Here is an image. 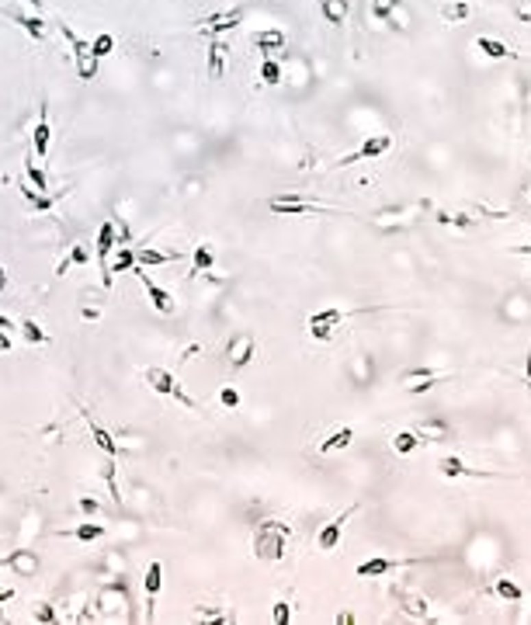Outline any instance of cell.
<instances>
[{"mask_svg":"<svg viewBox=\"0 0 531 625\" xmlns=\"http://www.w3.org/2000/svg\"><path fill=\"white\" fill-rule=\"evenodd\" d=\"M288 535H292V532H288L285 521H275V517L260 521V525L254 528V556H257L260 563H278V559L285 556Z\"/></svg>","mask_w":531,"mask_h":625,"instance_id":"cell-1","label":"cell"},{"mask_svg":"<svg viewBox=\"0 0 531 625\" xmlns=\"http://www.w3.org/2000/svg\"><path fill=\"white\" fill-rule=\"evenodd\" d=\"M143 379H146V386L153 389V393H160V396H174V400H181L188 410H198V403L177 386V379H174V372H167V369H160V365H149V369H143Z\"/></svg>","mask_w":531,"mask_h":625,"instance_id":"cell-2","label":"cell"},{"mask_svg":"<svg viewBox=\"0 0 531 625\" xmlns=\"http://www.w3.org/2000/svg\"><path fill=\"white\" fill-rule=\"evenodd\" d=\"M268 208H271V212H278V216H306V212H330V205H320V201H312V198H306V195H299V191H285V195L271 198V201H268Z\"/></svg>","mask_w":531,"mask_h":625,"instance_id":"cell-3","label":"cell"},{"mask_svg":"<svg viewBox=\"0 0 531 625\" xmlns=\"http://www.w3.org/2000/svg\"><path fill=\"white\" fill-rule=\"evenodd\" d=\"M428 208V201H413V205H403V208H382V212H375V226L382 233H396V230H406L413 226V219Z\"/></svg>","mask_w":531,"mask_h":625,"instance_id":"cell-4","label":"cell"},{"mask_svg":"<svg viewBox=\"0 0 531 625\" xmlns=\"http://www.w3.org/2000/svg\"><path fill=\"white\" fill-rule=\"evenodd\" d=\"M115 240H119V233H115V223L112 219H104L101 223V230H97V243H94V250H97V265H101V282H104V289H112V247H115Z\"/></svg>","mask_w":531,"mask_h":625,"instance_id":"cell-5","label":"cell"},{"mask_svg":"<svg viewBox=\"0 0 531 625\" xmlns=\"http://www.w3.org/2000/svg\"><path fill=\"white\" fill-rule=\"evenodd\" d=\"M254 351H257L254 334L250 330H236L226 341V361H230V369H247V365L254 361Z\"/></svg>","mask_w":531,"mask_h":625,"instance_id":"cell-6","label":"cell"},{"mask_svg":"<svg viewBox=\"0 0 531 625\" xmlns=\"http://www.w3.org/2000/svg\"><path fill=\"white\" fill-rule=\"evenodd\" d=\"M361 504H351V507H344L334 521H327V525L320 528V535H316V546H320V552H334L337 546H341V535H344V525H347V517L358 511Z\"/></svg>","mask_w":531,"mask_h":625,"instance_id":"cell-7","label":"cell"},{"mask_svg":"<svg viewBox=\"0 0 531 625\" xmlns=\"http://www.w3.org/2000/svg\"><path fill=\"white\" fill-rule=\"evenodd\" d=\"M132 275L146 285V295H149L153 309H156V312H167V317H171V312H174V295H171L164 285H156V282L146 275V268H143V265H136V268H132Z\"/></svg>","mask_w":531,"mask_h":625,"instance_id":"cell-8","label":"cell"},{"mask_svg":"<svg viewBox=\"0 0 531 625\" xmlns=\"http://www.w3.org/2000/svg\"><path fill=\"white\" fill-rule=\"evenodd\" d=\"M441 379H445L441 369H410V372L399 376V386H403L406 393H428V389H434Z\"/></svg>","mask_w":531,"mask_h":625,"instance_id":"cell-9","label":"cell"},{"mask_svg":"<svg viewBox=\"0 0 531 625\" xmlns=\"http://www.w3.org/2000/svg\"><path fill=\"white\" fill-rule=\"evenodd\" d=\"M240 21H243V8H233V11H219V14L201 18V21H198V32L208 35V38H216L219 32H230V28H236Z\"/></svg>","mask_w":531,"mask_h":625,"instance_id":"cell-10","label":"cell"},{"mask_svg":"<svg viewBox=\"0 0 531 625\" xmlns=\"http://www.w3.org/2000/svg\"><path fill=\"white\" fill-rule=\"evenodd\" d=\"M393 146V136H371V139H365L354 153H347V156H341L337 160V167H347V164H354V160H371V156H379V153H386Z\"/></svg>","mask_w":531,"mask_h":625,"instance_id":"cell-11","label":"cell"},{"mask_svg":"<svg viewBox=\"0 0 531 625\" xmlns=\"http://www.w3.org/2000/svg\"><path fill=\"white\" fill-rule=\"evenodd\" d=\"M143 587H146V622H149V618H153V601H156V594H160V587H164V563H160V559H153V563L146 566Z\"/></svg>","mask_w":531,"mask_h":625,"instance_id":"cell-12","label":"cell"},{"mask_svg":"<svg viewBox=\"0 0 531 625\" xmlns=\"http://www.w3.org/2000/svg\"><path fill=\"white\" fill-rule=\"evenodd\" d=\"M49 143H52V129H49V104L42 101V104H38V122H35V129H32L35 156H45V153H49Z\"/></svg>","mask_w":531,"mask_h":625,"instance_id":"cell-13","label":"cell"},{"mask_svg":"<svg viewBox=\"0 0 531 625\" xmlns=\"http://www.w3.org/2000/svg\"><path fill=\"white\" fill-rule=\"evenodd\" d=\"M438 469H441V476L445 480H458V476H480V480H490L493 473H480V469H469L458 455H445L441 462H438Z\"/></svg>","mask_w":531,"mask_h":625,"instance_id":"cell-14","label":"cell"},{"mask_svg":"<svg viewBox=\"0 0 531 625\" xmlns=\"http://www.w3.org/2000/svg\"><path fill=\"white\" fill-rule=\"evenodd\" d=\"M80 413H84V421H87V431H90L94 445H97V448H101L104 455H119V452H122V448H119V441H115V438H112L108 431H104V428H101V424L94 421V417H90V413H87L84 406H80Z\"/></svg>","mask_w":531,"mask_h":625,"instance_id":"cell-15","label":"cell"},{"mask_svg":"<svg viewBox=\"0 0 531 625\" xmlns=\"http://www.w3.org/2000/svg\"><path fill=\"white\" fill-rule=\"evenodd\" d=\"M476 49H480L483 56H490V60H514V56H517V52H514L507 42L490 38V35H480V38H476Z\"/></svg>","mask_w":531,"mask_h":625,"instance_id":"cell-16","label":"cell"},{"mask_svg":"<svg viewBox=\"0 0 531 625\" xmlns=\"http://www.w3.org/2000/svg\"><path fill=\"white\" fill-rule=\"evenodd\" d=\"M250 42H254L260 52H268V56H271V52H278V49L285 45V32H282V28H264V32H254Z\"/></svg>","mask_w":531,"mask_h":625,"instance_id":"cell-17","label":"cell"},{"mask_svg":"<svg viewBox=\"0 0 531 625\" xmlns=\"http://www.w3.org/2000/svg\"><path fill=\"white\" fill-rule=\"evenodd\" d=\"M226 73V45L219 38L208 42V80H219Z\"/></svg>","mask_w":531,"mask_h":625,"instance_id":"cell-18","label":"cell"},{"mask_svg":"<svg viewBox=\"0 0 531 625\" xmlns=\"http://www.w3.org/2000/svg\"><path fill=\"white\" fill-rule=\"evenodd\" d=\"M181 257V250H153V247H139L136 250V265H143V268H153V265H167V260H177Z\"/></svg>","mask_w":531,"mask_h":625,"instance_id":"cell-19","label":"cell"},{"mask_svg":"<svg viewBox=\"0 0 531 625\" xmlns=\"http://www.w3.org/2000/svg\"><path fill=\"white\" fill-rule=\"evenodd\" d=\"M87 260H90V250H87V243H73V247L66 250V257H63L60 265H56V278H63V275H66L73 265H80V268H84Z\"/></svg>","mask_w":531,"mask_h":625,"instance_id":"cell-20","label":"cell"},{"mask_svg":"<svg viewBox=\"0 0 531 625\" xmlns=\"http://www.w3.org/2000/svg\"><path fill=\"white\" fill-rule=\"evenodd\" d=\"M393 566H396V563H393V559H386V556H371V559L358 563V569H354V573H358V580H361V577H382V573H389Z\"/></svg>","mask_w":531,"mask_h":625,"instance_id":"cell-21","label":"cell"},{"mask_svg":"<svg viewBox=\"0 0 531 625\" xmlns=\"http://www.w3.org/2000/svg\"><path fill=\"white\" fill-rule=\"evenodd\" d=\"M413 431H417V438H420V441H445V438L452 434L445 421H420Z\"/></svg>","mask_w":531,"mask_h":625,"instance_id":"cell-22","label":"cell"},{"mask_svg":"<svg viewBox=\"0 0 531 625\" xmlns=\"http://www.w3.org/2000/svg\"><path fill=\"white\" fill-rule=\"evenodd\" d=\"M441 18L445 25H462L472 18V4H465V0H448V4L441 8Z\"/></svg>","mask_w":531,"mask_h":625,"instance_id":"cell-23","label":"cell"},{"mask_svg":"<svg viewBox=\"0 0 531 625\" xmlns=\"http://www.w3.org/2000/svg\"><path fill=\"white\" fill-rule=\"evenodd\" d=\"M21 198H25V205L32 208V212H49L52 205H56V198L52 195H45V191H28V184H21Z\"/></svg>","mask_w":531,"mask_h":625,"instance_id":"cell-24","label":"cell"},{"mask_svg":"<svg viewBox=\"0 0 531 625\" xmlns=\"http://www.w3.org/2000/svg\"><path fill=\"white\" fill-rule=\"evenodd\" d=\"M354 441V431L351 428H337V431H330L323 441H320V452L327 455V452H341V448H347Z\"/></svg>","mask_w":531,"mask_h":625,"instance_id":"cell-25","label":"cell"},{"mask_svg":"<svg viewBox=\"0 0 531 625\" xmlns=\"http://www.w3.org/2000/svg\"><path fill=\"white\" fill-rule=\"evenodd\" d=\"M320 11L334 28H341L347 21V0H320Z\"/></svg>","mask_w":531,"mask_h":625,"instance_id":"cell-26","label":"cell"},{"mask_svg":"<svg viewBox=\"0 0 531 625\" xmlns=\"http://www.w3.org/2000/svg\"><path fill=\"white\" fill-rule=\"evenodd\" d=\"M212 265H216V247L212 243H198L195 247V271L201 275V271H212ZM191 271V275H195Z\"/></svg>","mask_w":531,"mask_h":625,"instance_id":"cell-27","label":"cell"},{"mask_svg":"<svg viewBox=\"0 0 531 625\" xmlns=\"http://www.w3.org/2000/svg\"><path fill=\"white\" fill-rule=\"evenodd\" d=\"M101 476H104V483H108V490H112V500H115V504H122V493H119V465H115V455H108V462L101 465Z\"/></svg>","mask_w":531,"mask_h":625,"instance_id":"cell-28","label":"cell"},{"mask_svg":"<svg viewBox=\"0 0 531 625\" xmlns=\"http://www.w3.org/2000/svg\"><path fill=\"white\" fill-rule=\"evenodd\" d=\"M21 334H25V341H28V344H49V341H52V337H49V330H45L38 320H28V317L21 320Z\"/></svg>","mask_w":531,"mask_h":625,"instance_id":"cell-29","label":"cell"},{"mask_svg":"<svg viewBox=\"0 0 531 625\" xmlns=\"http://www.w3.org/2000/svg\"><path fill=\"white\" fill-rule=\"evenodd\" d=\"M66 535H70V539H77V542H97V539L104 535V525H94V521H84V525L70 528Z\"/></svg>","mask_w":531,"mask_h":625,"instance_id":"cell-30","label":"cell"},{"mask_svg":"<svg viewBox=\"0 0 531 625\" xmlns=\"http://www.w3.org/2000/svg\"><path fill=\"white\" fill-rule=\"evenodd\" d=\"M399 604H403V611L413 615V618H428V601H423L420 594H399Z\"/></svg>","mask_w":531,"mask_h":625,"instance_id":"cell-31","label":"cell"},{"mask_svg":"<svg viewBox=\"0 0 531 625\" xmlns=\"http://www.w3.org/2000/svg\"><path fill=\"white\" fill-rule=\"evenodd\" d=\"M344 317H347L344 309H320V312H312V317H309V327H320V323L323 327H337Z\"/></svg>","mask_w":531,"mask_h":625,"instance_id":"cell-32","label":"cell"},{"mask_svg":"<svg viewBox=\"0 0 531 625\" xmlns=\"http://www.w3.org/2000/svg\"><path fill=\"white\" fill-rule=\"evenodd\" d=\"M14 21H18V25H21V28H25L35 42H42V38H45V21H42V18H35V14H18Z\"/></svg>","mask_w":531,"mask_h":625,"instance_id":"cell-33","label":"cell"},{"mask_svg":"<svg viewBox=\"0 0 531 625\" xmlns=\"http://www.w3.org/2000/svg\"><path fill=\"white\" fill-rule=\"evenodd\" d=\"M417 445H423V441L417 438V431H399V434H393V448H396L399 455L417 452Z\"/></svg>","mask_w":531,"mask_h":625,"instance_id":"cell-34","label":"cell"},{"mask_svg":"<svg viewBox=\"0 0 531 625\" xmlns=\"http://www.w3.org/2000/svg\"><path fill=\"white\" fill-rule=\"evenodd\" d=\"M129 268H136V250H132V247H119V254H115V260H112V275H122V271H129Z\"/></svg>","mask_w":531,"mask_h":625,"instance_id":"cell-35","label":"cell"},{"mask_svg":"<svg viewBox=\"0 0 531 625\" xmlns=\"http://www.w3.org/2000/svg\"><path fill=\"white\" fill-rule=\"evenodd\" d=\"M260 80H264V84H282V80H285V70L278 66V60L268 56V60L260 63Z\"/></svg>","mask_w":531,"mask_h":625,"instance_id":"cell-36","label":"cell"},{"mask_svg":"<svg viewBox=\"0 0 531 625\" xmlns=\"http://www.w3.org/2000/svg\"><path fill=\"white\" fill-rule=\"evenodd\" d=\"M493 594H500L504 601H521V598H524V591H521L514 580H507V577H500V580L493 584Z\"/></svg>","mask_w":531,"mask_h":625,"instance_id":"cell-37","label":"cell"},{"mask_svg":"<svg viewBox=\"0 0 531 625\" xmlns=\"http://www.w3.org/2000/svg\"><path fill=\"white\" fill-rule=\"evenodd\" d=\"M8 563H11V566H14L18 573H35V569H38L35 556H28L25 549H21V552H11V556H8Z\"/></svg>","mask_w":531,"mask_h":625,"instance_id":"cell-38","label":"cell"},{"mask_svg":"<svg viewBox=\"0 0 531 625\" xmlns=\"http://www.w3.org/2000/svg\"><path fill=\"white\" fill-rule=\"evenodd\" d=\"M112 49H115V38H112L108 32H101V35H97V38L90 42V52H94V56H97V60H104V56H112Z\"/></svg>","mask_w":531,"mask_h":625,"instance_id":"cell-39","label":"cell"},{"mask_svg":"<svg viewBox=\"0 0 531 625\" xmlns=\"http://www.w3.org/2000/svg\"><path fill=\"white\" fill-rule=\"evenodd\" d=\"M396 8H399V0H371V14H375L379 21H389Z\"/></svg>","mask_w":531,"mask_h":625,"instance_id":"cell-40","label":"cell"},{"mask_svg":"<svg viewBox=\"0 0 531 625\" xmlns=\"http://www.w3.org/2000/svg\"><path fill=\"white\" fill-rule=\"evenodd\" d=\"M25 171H28V181H32V188H35V191H49L45 174H42V167H38L35 160H25Z\"/></svg>","mask_w":531,"mask_h":625,"instance_id":"cell-41","label":"cell"},{"mask_svg":"<svg viewBox=\"0 0 531 625\" xmlns=\"http://www.w3.org/2000/svg\"><path fill=\"white\" fill-rule=\"evenodd\" d=\"M438 223H441V226H472L476 219H472V216H465V212H462V216H452V212H438Z\"/></svg>","mask_w":531,"mask_h":625,"instance_id":"cell-42","label":"cell"},{"mask_svg":"<svg viewBox=\"0 0 531 625\" xmlns=\"http://www.w3.org/2000/svg\"><path fill=\"white\" fill-rule=\"evenodd\" d=\"M271 618H275V625H288V618H292V604H288V601H275Z\"/></svg>","mask_w":531,"mask_h":625,"instance_id":"cell-43","label":"cell"},{"mask_svg":"<svg viewBox=\"0 0 531 625\" xmlns=\"http://www.w3.org/2000/svg\"><path fill=\"white\" fill-rule=\"evenodd\" d=\"M32 615H35V622H56V608H52L49 601H38Z\"/></svg>","mask_w":531,"mask_h":625,"instance_id":"cell-44","label":"cell"},{"mask_svg":"<svg viewBox=\"0 0 531 625\" xmlns=\"http://www.w3.org/2000/svg\"><path fill=\"white\" fill-rule=\"evenodd\" d=\"M219 403L230 406V410H236V406H240V393H236L233 386H223V389H219Z\"/></svg>","mask_w":531,"mask_h":625,"instance_id":"cell-45","label":"cell"},{"mask_svg":"<svg viewBox=\"0 0 531 625\" xmlns=\"http://www.w3.org/2000/svg\"><path fill=\"white\" fill-rule=\"evenodd\" d=\"M514 18L524 21V25L531 21V0H514Z\"/></svg>","mask_w":531,"mask_h":625,"instance_id":"cell-46","label":"cell"},{"mask_svg":"<svg viewBox=\"0 0 531 625\" xmlns=\"http://www.w3.org/2000/svg\"><path fill=\"white\" fill-rule=\"evenodd\" d=\"M309 334H312L316 341H334V327H323V323H320V327H309Z\"/></svg>","mask_w":531,"mask_h":625,"instance_id":"cell-47","label":"cell"},{"mask_svg":"<svg viewBox=\"0 0 531 625\" xmlns=\"http://www.w3.org/2000/svg\"><path fill=\"white\" fill-rule=\"evenodd\" d=\"M11 351V337H8V330H0V354H8Z\"/></svg>","mask_w":531,"mask_h":625,"instance_id":"cell-48","label":"cell"},{"mask_svg":"<svg viewBox=\"0 0 531 625\" xmlns=\"http://www.w3.org/2000/svg\"><path fill=\"white\" fill-rule=\"evenodd\" d=\"M80 511H87V514H94V511H97V500H90V497H84V500H80Z\"/></svg>","mask_w":531,"mask_h":625,"instance_id":"cell-49","label":"cell"},{"mask_svg":"<svg viewBox=\"0 0 531 625\" xmlns=\"http://www.w3.org/2000/svg\"><path fill=\"white\" fill-rule=\"evenodd\" d=\"M198 351H201V347H198V344H191V347H184V354H181V361H191V358H195V354H198Z\"/></svg>","mask_w":531,"mask_h":625,"instance_id":"cell-50","label":"cell"},{"mask_svg":"<svg viewBox=\"0 0 531 625\" xmlns=\"http://www.w3.org/2000/svg\"><path fill=\"white\" fill-rule=\"evenodd\" d=\"M11 598H14V587H0V604L11 601Z\"/></svg>","mask_w":531,"mask_h":625,"instance_id":"cell-51","label":"cell"},{"mask_svg":"<svg viewBox=\"0 0 531 625\" xmlns=\"http://www.w3.org/2000/svg\"><path fill=\"white\" fill-rule=\"evenodd\" d=\"M14 327H18V323H14L11 317H0V330H14Z\"/></svg>","mask_w":531,"mask_h":625,"instance_id":"cell-52","label":"cell"},{"mask_svg":"<svg viewBox=\"0 0 531 625\" xmlns=\"http://www.w3.org/2000/svg\"><path fill=\"white\" fill-rule=\"evenodd\" d=\"M337 622H341V625H351V622H354V615H347V611H341V615H337Z\"/></svg>","mask_w":531,"mask_h":625,"instance_id":"cell-53","label":"cell"},{"mask_svg":"<svg viewBox=\"0 0 531 625\" xmlns=\"http://www.w3.org/2000/svg\"><path fill=\"white\" fill-rule=\"evenodd\" d=\"M514 254H524V257H531V243H524V247H514Z\"/></svg>","mask_w":531,"mask_h":625,"instance_id":"cell-54","label":"cell"},{"mask_svg":"<svg viewBox=\"0 0 531 625\" xmlns=\"http://www.w3.org/2000/svg\"><path fill=\"white\" fill-rule=\"evenodd\" d=\"M4 285H8V271H4V265H0V292H4Z\"/></svg>","mask_w":531,"mask_h":625,"instance_id":"cell-55","label":"cell"},{"mask_svg":"<svg viewBox=\"0 0 531 625\" xmlns=\"http://www.w3.org/2000/svg\"><path fill=\"white\" fill-rule=\"evenodd\" d=\"M528 389H531V347H528Z\"/></svg>","mask_w":531,"mask_h":625,"instance_id":"cell-56","label":"cell"},{"mask_svg":"<svg viewBox=\"0 0 531 625\" xmlns=\"http://www.w3.org/2000/svg\"><path fill=\"white\" fill-rule=\"evenodd\" d=\"M528 201H531V191H528Z\"/></svg>","mask_w":531,"mask_h":625,"instance_id":"cell-57","label":"cell"},{"mask_svg":"<svg viewBox=\"0 0 531 625\" xmlns=\"http://www.w3.org/2000/svg\"><path fill=\"white\" fill-rule=\"evenodd\" d=\"M528 622H531V615H528Z\"/></svg>","mask_w":531,"mask_h":625,"instance_id":"cell-58","label":"cell"}]
</instances>
